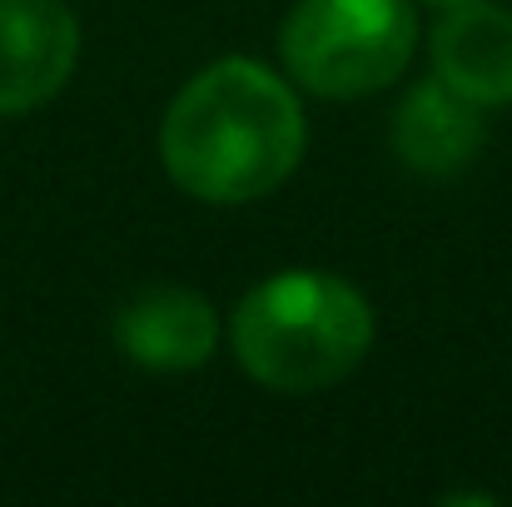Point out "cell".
I'll return each instance as SVG.
<instances>
[{
	"label": "cell",
	"mask_w": 512,
	"mask_h": 507,
	"mask_svg": "<svg viewBox=\"0 0 512 507\" xmlns=\"http://www.w3.org/2000/svg\"><path fill=\"white\" fill-rule=\"evenodd\" d=\"M428 5H463V0H428Z\"/></svg>",
	"instance_id": "obj_8"
},
{
	"label": "cell",
	"mask_w": 512,
	"mask_h": 507,
	"mask_svg": "<svg viewBox=\"0 0 512 507\" xmlns=\"http://www.w3.org/2000/svg\"><path fill=\"white\" fill-rule=\"evenodd\" d=\"M483 145H488L483 105L463 100L443 80L418 85L393 115V150L418 174H433V179L463 174L483 155Z\"/></svg>",
	"instance_id": "obj_7"
},
{
	"label": "cell",
	"mask_w": 512,
	"mask_h": 507,
	"mask_svg": "<svg viewBox=\"0 0 512 507\" xmlns=\"http://www.w3.org/2000/svg\"><path fill=\"white\" fill-rule=\"evenodd\" d=\"M368 343L373 309L334 274H274L234 309V353L244 373L274 393L334 388L363 363Z\"/></svg>",
	"instance_id": "obj_2"
},
{
	"label": "cell",
	"mask_w": 512,
	"mask_h": 507,
	"mask_svg": "<svg viewBox=\"0 0 512 507\" xmlns=\"http://www.w3.org/2000/svg\"><path fill=\"white\" fill-rule=\"evenodd\" d=\"M80 55V25L60 0H0V115L60 95Z\"/></svg>",
	"instance_id": "obj_4"
},
{
	"label": "cell",
	"mask_w": 512,
	"mask_h": 507,
	"mask_svg": "<svg viewBox=\"0 0 512 507\" xmlns=\"http://www.w3.org/2000/svg\"><path fill=\"white\" fill-rule=\"evenodd\" d=\"M115 343L140 368L184 373V368H199L219 348V314L194 289L155 284L125 299V309L115 314Z\"/></svg>",
	"instance_id": "obj_5"
},
{
	"label": "cell",
	"mask_w": 512,
	"mask_h": 507,
	"mask_svg": "<svg viewBox=\"0 0 512 507\" xmlns=\"http://www.w3.org/2000/svg\"><path fill=\"white\" fill-rule=\"evenodd\" d=\"M418 45L408 0H299L284 20V65L329 100H358L403 75Z\"/></svg>",
	"instance_id": "obj_3"
},
{
	"label": "cell",
	"mask_w": 512,
	"mask_h": 507,
	"mask_svg": "<svg viewBox=\"0 0 512 507\" xmlns=\"http://www.w3.org/2000/svg\"><path fill=\"white\" fill-rule=\"evenodd\" d=\"M433 65L448 90L493 110L512 100V10L463 0L433 30Z\"/></svg>",
	"instance_id": "obj_6"
},
{
	"label": "cell",
	"mask_w": 512,
	"mask_h": 507,
	"mask_svg": "<svg viewBox=\"0 0 512 507\" xmlns=\"http://www.w3.org/2000/svg\"><path fill=\"white\" fill-rule=\"evenodd\" d=\"M160 150L170 179L204 204H249L304 155V110L259 60H219L174 95Z\"/></svg>",
	"instance_id": "obj_1"
}]
</instances>
